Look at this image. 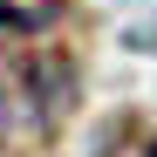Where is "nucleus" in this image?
<instances>
[{
  "mask_svg": "<svg viewBox=\"0 0 157 157\" xmlns=\"http://www.w3.org/2000/svg\"><path fill=\"white\" fill-rule=\"evenodd\" d=\"M75 102V68L62 55H0V150L55 130Z\"/></svg>",
  "mask_w": 157,
  "mask_h": 157,
  "instance_id": "nucleus-1",
  "label": "nucleus"
},
{
  "mask_svg": "<svg viewBox=\"0 0 157 157\" xmlns=\"http://www.w3.org/2000/svg\"><path fill=\"white\" fill-rule=\"evenodd\" d=\"M68 14V0H0V41H34Z\"/></svg>",
  "mask_w": 157,
  "mask_h": 157,
  "instance_id": "nucleus-2",
  "label": "nucleus"
}]
</instances>
